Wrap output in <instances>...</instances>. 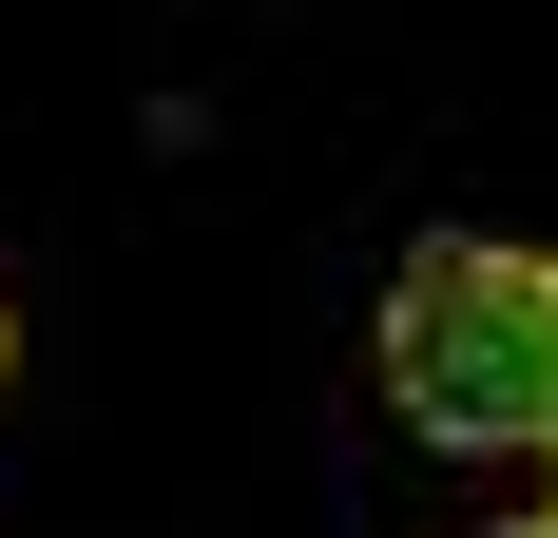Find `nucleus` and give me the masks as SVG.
Listing matches in <instances>:
<instances>
[{"label": "nucleus", "instance_id": "nucleus-1", "mask_svg": "<svg viewBox=\"0 0 558 538\" xmlns=\"http://www.w3.org/2000/svg\"><path fill=\"white\" fill-rule=\"evenodd\" d=\"M386 404L462 462H520L558 442V250H501V231H424L386 289Z\"/></svg>", "mask_w": 558, "mask_h": 538}, {"label": "nucleus", "instance_id": "nucleus-2", "mask_svg": "<svg viewBox=\"0 0 558 538\" xmlns=\"http://www.w3.org/2000/svg\"><path fill=\"white\" fill-rule=\"evenodd\" d=\"M482 538H558V500H539V519H482Z\"/></svg>", "mask_w": 558, "mask_h": 538}, {"label": "nucleus", "instance_id": "nucleus-3", "mask_svg": "<svg viewBox=\"0 0 558 538\" xmlns=\"http://www.w3.org/2000/svg\"><path fill=\"white\" fill-rule=\"evenodd\" d=\"M0 366H20V327H0Z\"/></svg>", "mask_w": 558, "mask_h": 538}]
</instances>
